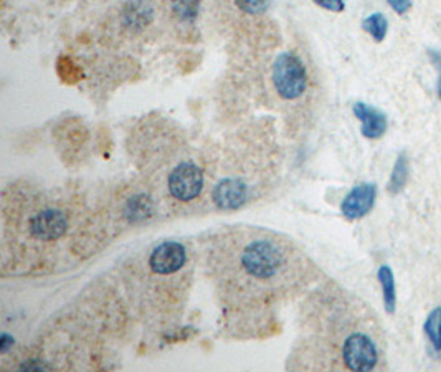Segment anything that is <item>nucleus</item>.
Here are the masks:
<instances>
[{
    "instance_id": "1",
    "label": "nucleus",
    "mask_w": 441,
    "mask_h": 372,
    "mask_svg": "<svg viewBox=\"0 0 441 372\" xmlns=\"http://www.w3.org/2000/svg\"><path fill=\"white\" fill-rule=\"evenodd\" d=\"M286 265V255L271 239H254L243 246L240 267L250 278L258 281L275 280Z\"/></svg>"
},
{
    "instance_id": "2",
    "label": "nucleus",
    "mask_w": 441,
    "mask_h": 372,
    "mask_svg": "<svg viewBox=\"0 0 441 372\" xmlns=\"http://www.w3.org/2000/svg\"><path fill=\"white\" fill-rule=\"evenodd\" d=\"M273 85L276 93L283 99H297L304 94L308 88V73L300 56H296L291 51H284L278 55V58L273 63Z\"/></svg>"
},
{
    "instance_id": "3",
    "label": "nucleus",
    "mask_w": 441,
    "mask_h": 372,
    "mask_svg": "<svg viewBox=\"0 0 441 372\" xmlns=\"http://www.w3.org/2000/svg\"><path fill=\"white\" fill-rule=\"evenodd\" d=\"M203 183V171L193 162H180L167 179L168 192L180 202H190L200 196Z\"/></svg>"
},
{
    "instance_id": "4",
    "label": "nucleus",
    "mask_w": 441,
    "mask_h": 372,
    "mask_svg": "<svg viewBox=\"0 0 441 372\" xmlns=\"http://www.w3.org/2000/svg\"><path fill=\"white\" fill-rule=\"evenodd\" d=\"M343 357L345 366L350 371H372L377 366L379 353L375 343L369 336L356 332L345 339L343 348Z\"/></svg>"
},
{
    "instance_id": "5",
    "label": "nucleus",
    "mask_w": 441,
    "mask_h": 372,
    "mask_svg": "<svg viewBox=\"0 0 441 372\" xmlns=\"http://www.w3.org/2000/svg\"><path fill=\"white\" fill-rule=\"evenodd\" d=\"M187 262V250L180 242L167 240L150 252L149 268L155 275H172L182 270Z\"/></svg>"
},
{
    "instance_id": "6",
    "label": "nucleus",
    "mask_w": 441,
    "mask_h": 372,
    "mask_svg": "<svg viewBox=\"0 0 441 372\" xmlns=\"http://www.w3.org/2000/svg\"><path fill=\"white\" fill-rule=\"evenodd\" d=\"M375 198H377V185L374 183L357 184L344 197L340 212L347 220H358L374 209Z\"/></svg>"
},
{
    "instance_id": "7",
    "label": "nucleus",
    "mask_w": 441,
    "mask_h": 372,
    "mask_svg": "<svg viewBox=\"0 0 441 372\" xmlns=\"http://www.w3.org/2000/svg\"><path fill=\"white\" fill-rule=\"evenodd\" d=\"M67 230L68 217L58 209H43L30 220V233L45 242L60 239Z\"/></svg>"
},
{
    "instance_id": "8",
    "label": "nucleus",
    "mask_w": 441,
    "mask_h": 372,
    "mask_svg": "<svg viewBox=\"0 0 441 372\" xmlns=\"http://www.w3.org/2000/svg\"><path fill=\"white\" fill-rule=\"evenodd\" d=\"M211 198L220 210H239L248 198V187L243 180L228 177L215 185Z\"/></svg>"
},
{
    "instance_id": "9",
    "label": "nucleus",
    "mask_w": 441,
    "mask_h": 372,
    "mask_svg": "<svg viewBox=\"0 0 441 372\" xmlns=\"http://www.w3.org/2000/svg\"><path fill=\"white\" fill-rule=\"evenodd\" d=\"M352 111L354 116L361 121V133L367 140H380L386 134L388 126L387 116L382 111H379L377 108L358 101L352 106Z\"/></svg>"
},
{
    "instance_id": "10",
    "label": "nucleus",
    "mask_w": 441,
    "mask_h": 372,
    "mask_svg": "<svg viewBox=\"0 0 441 372\" xmlns=\"http://www.w3.org/2000/svg\"><path fill=\"white\" fill-rule=\"evenodd\" d=\"M377 278L382 287V296H383V306L388 314L395 313L397 308V291H395V276H393L392 268L388 265H382L379 268Z\"/></svg>"
},
{
    "instance_id": "11",
    "label": "nucleus",
    "mask_w": 441,
    "mask_h": 372,
    "mask_svg": "<svg viewBox=\"0 0 441 372\" xmlns=\"http://www.w3.org/2000/svg\"><path fill=\"white\" fill-rule=\"evenodd\" d=\"M408 176H410L408 158H406V154L401 153L399 158H397L395 166H393V169H392L390 180H388V185H387L388 192H390L392 196H397V194H400L401 190H404L405 185H406Z\"/></svg>"
},
{
    "instance_id": "12",
    "label": "nucleus",
    "mask_w": 441,
    "mask_h": 372,
    "mask_svg": "<svg viewBox=\"0 0 441 372\" xmlns=\"http://www.w3.org/2000/svg\"><path fill=\"white\" fill-rule=\"evenodd\" d=\"M362 28H364L375 42L380 43L386 40L387 37L388 22L386 19V15L380 14V12H375V14L365 17L364 22H362Z\"/></svg>"
},
{
    "instance_id": "13",
    "label": "nucleus",
    "mask_w": 441,
    "mask_h": 372,
    "mask_svg": "<svg viewBox=\"0 0 441 372\" xmlns=\"http://www.w3.org/2000/svg\"><path fill=\"white\" fill-rule=\"evenodd\" d=\"M425 332L435 351H441V308H435L425 321Z\"/></svg>"
},
{
    "instance_id": "14",
    "label": "nucleus",
    "mask_w": 441,
    "mask_h": 372,
    "mask_svg": "<svg viewBox=\"0 0 441 372\" xmlns=\"http://www.w3.org/2000/svg\"><path fill=\"white\" fill-rule=\"evenodd\" d=\"M172 7L182 20H193L200 8V0H172Z\"/></svg>"
},
{
    "instance_id": "15",
    "label": "nucleus",
    "mask_w": 441,
    "mask_h": 372,
    "mask_svg": "<svg viewBox=\"0 0 441 372\" xmlns=\"http://www.w3.org/2000/svg\"><path fill=\"white\" fill-rule=\"evenodd\" d=\"M150 210H153V205H150V201L147 197H134L132 201H129L128 209H126L131 220L146 219Z\"/></svg>"
},
{
    "instance_id": "16",
    "label": "nucleus",
    "mask_w": 441,
    "mask_h": 372,
    "mask_svg": "<svg viewBox=\"0 0 441 372\" xmlns=\"http://www.w3.org/2000/svg\"><path fill=\"white\" fill-rule=\"evenodd\" d=\"M271 2H273V0H235L236 7H239L241 12L252 15L265 14V12H268V8L271 7Z\"/></svg>"
},
{
    "instance_id": "17",
    "label": "nucleus",
    "mask_w": 441,
    "mask_h": 372,
    "mask_svg": "<svg viewBox=\"0 0 441 372\" xmlns=\"http://www.w3.org/2000/svg\"><path fill=\"white\" fill-rule=\"evenodd\" d=\"M315 6H319L324 10L334 12V14H340L345 10V2L344 0H313Z\"/></svg>"
},
{
    "instance_id": "18",
    "label": "nucleus",
    "mask_w": 441,
    "mask_h": 372,
    "mask_svg": "<svg viewBox=\"0 0 441 372\" xmlns=\"http://www.w3.org/2000/svg\"><path fill=\"white\" fill-rule=\"evenodd\" d=\"M387 3L395 14L405 15L413 6V0H387Z\"/></svg>"
},
{
    "instance_id": "19",
    "label": "nucleus",
    "mask_w": 441,
    "mask_h": 372,
    "mask_svg": "<svg viewBox=\"0 0 441 372\" xmlns=\"http://www.w3.org/2000/svg\"><path fill=\"white\" fill-rule=\"evenodd\" d=\"M14 343H15L14 337H12L10 335H7V332H3V335L0 336V353L6 354L8 349H10L12 346H14Z\"/></svg>"
},
{
    "instance_id": "20",
    "label": "nucleus",
    "mask_w": 441,
    "mask_h": 372,
    "mask_svg": "<svg viewBox=\"0 0 441 372\" xmlns=\"http://www.w3.org/2000/svg\"><path fill=\"white\" fill-rule=\"evenodd\" d=\"M436 92H438V96L441 99V75L438 78V85H436Z\"/></svg>"
}]
</instances>
